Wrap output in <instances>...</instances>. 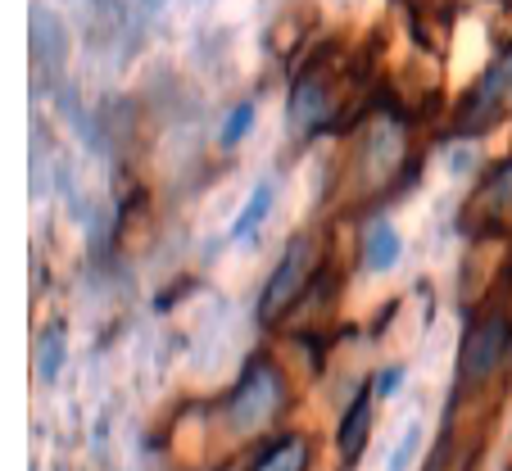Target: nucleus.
I'll use <instances>...</instances> for the list:
<instances>
[{"label":"nucleus","mask_w":512,"mask_h":471,"mask_svg":"<svg viewBox=\"0 0 512 471\" xmlns=\"http://www.w3.org/2000/svg\"><path fill=\"white\" fill-rule=\"evenodd\" d=\"M286 413V381L272 363H254L227 399V426L236 435H259Z\"/></svg>","instance_id":"nucleus-1"},{"label":"nucleus","mask_w":512,"mask_h":471,"mask_svg":"<svg viewBox=\"0 0 512 471\" xmlns=\"http://www.w3.org/2000/svg\"><path fill=\"white\" fill-rule=\"evenodd\" d=\"M313 268H318V245H313V236H295V241L286 245V254H281L277 272H272L268 286H263L259 318L263 322H281V318H286L290 304L309 290Z\"/></svg>","instance_id":"nucleus-2"},{"label":"nucleus","mask_w":512,"mask_h":471,"mask_svg":"<svg viewBox=\"0 0 512 471\" xmlns=\"http://www.w3.org/2000/svg\"><path fill=\"white\" fill-rule=\"evenodd\" d=\"M508 91H512V50H503V55L485 68L481 82L463 96V105H458V132L463 136L490 132V127L499 123V114H503Z\"/></svg>","instance_id":"nucleus-3"},{"label":"nucleus","mask_w":512,"mask_h":471,"mask_svg":"<svg viewBox=\"0 0 512 471\" xmlns=\"http://www.w3.org/2000/svg\"><path fill=\"white\" fill-rule=\"evenodd\" d=\"M508 340H512V331H508V322L503 318L476 322V327L467 331V340H463V354H458V363H463L458 367V376H463V381H485V376L503 363Z\"/></svg>","instance_id":"nucleus-4"},{"label":"nucleus","mask_w":512,"mask_h":471,"mask_svg":"<svg viewBox=\"0 0 512 471\" xmlns=\"http://www.w3.org/2000/svg\"><path fill=\"white\" fill-rule=\"evenodd\" d=\"M467 218L481 231L512 227V159H503V164L485 177V186H476L472 204H467Z\"/></svg>","instance_id":"nucleus-5"},{"label":"nucleus","mask_w":512,"mask_h":471,"mask_svg":"<svg viewBox=\"0 0 512 471\" xmlns=\"http://www.w3.org/2000/svg\"><path fill=\"white\" fill-rule=\"evenodd\" d=\"M372 399H377V390H363V395L349 404V413L340 417L336 444H340V458H345V462H354L358 453H363V444H368V431H372Z\"/></svg>","instance_id":"nucleus-6"},{"label":"nucleus","mask_w":512,"mask_h":471,"mask_svg":"<svg viewBox=\"0 0 512 471\" xmlns=\"http://www.w3.org/2000/svg\"><path fill=\"white\" fill-rule=\"evenodd\" d=\"M399 250H404V245H399V231L390 227L386 218L372 222V227H368V241H363V263H368L372 272H390L399 263Z\"/></svg>","instance_id":"nucleus-7"},{"label":"nucleus","mask_w":512,"mask_h":471,"mask_svg":"<svg viewBox=\"0 0 512 471\" xmlns=\"http://www.w3.org/2000/svg\"><path fill=\"white\" fill-rule=\"evenodd\" d=\"M254 471H309V440L304 435H281L259 462Z\"/></svg>","instance_id":"nucleus-8"},{"label":"nucleus","mask_w":512,"mask_h":471,"mask_svg":"<svg viewBox=\"0 0 512 471\" xmlns=\"http://www.w3.org/2000/svg\"><path fill=\"white\" fill-rule=\"evenodd\" d=\"M268 209H272V186L259 182V186H254V195H250V204L241 209V218L232 222V241H245V236H250V231L263 222V213H268Z\"/></svg>","instance_id":"nucleus-9"},{"label":"nucleus","mask_w":512,"mask_h":471,"mask_svg":"<svg viewBox=\"0 0 512 471\" xmlns=\"http://www.w3.org/2000/svg\"><path fill=\"white\" fill-rule=\"evenodd\" d=\"M59 363H64V336H59V331H50V336H41V354H37L41 381H55Z\"/></svg>","instance_id":"nucleus-10"},{"label":"nucleus","mask_w":512,"mask_h":471,"mask_svg":"<svg viewBox=\"0 0 512 471\" xmlns=\"http://www.w3.org/2000/svg\"><path fill=\"white\" fill-rule=\"evenodd\" d=\"M250 123H254V105H241L232 118H227V127H223V141H227V145H236L245 132H250Z\"/></svg>","instance_id":"nucleus-11"},{"label":"nucleus","mask_w":512,"mask_h":471,"mask_svg":"<svg viewBox=\"0 0 512 471\" xmlns=\"http://www.w3.org/2000/svg\"><path fill=\"white\" fill-rule=\"evenodd\" d=\"M413 449H417V431H408V435H404V444L395 449V458H390V471H404V467H408V458H413Z\"/></svg>","instance_id":"nucleus-12"},{"label":"nucleus","mask_w":512,"mask_h":471,"mask_svg":"<svg viewBox=\"0 0 512 471\" xmlns=\"http://www.w3.org/2000/svg\"><path fill=\"white\" fill-rule=\"evenodd\" d=\"M399 376H404V372H399V367H390V372L381 376V381L372 385V390H377V395H390V390H395V385H399Z\"/></svg>","instance_id":"nucleus-13"}]
</instances>
